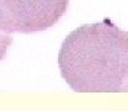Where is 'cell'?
<instances>
[{
	"label": "cell",
	"mask_w": 128,
	"mask_h": 111,
	"mask_svg": "<svg viewBox=\"0 0 128 111\" xmlns=\"http://www.w3.org/2000/svg\"><path fill=\"white\" fill-rule=\"evenodd\" d=\"M61 77L76 93H128V31L110 19L86 24L63 40L57 58Z\"/></svg>",
	"instance_id": "1"
},
{
	"label": "cell",
	"mask_w": 128,
	"mask_h": 111,
	"mask_svg": "<svg viewBox=\"0 0 128 111\" xmlns=\"http://www.w3.org/2000/svg\"><path fill=\"white\" fill-rule=\"evenodd\" d=\"M70 0H0V32L32 33L52 27Z\"/></svg>",
	"instance_id": "2"
},
{
	"label": "cell",
	"mask_w": 128,
	"mask_h": 111,
	"mask_svg": "<svg viewBox=\"0 0 128 111\" xmlns=\"http://www.w3.org/2000/svg\"><path fill=\"white\" fill-rule=\"evenodd\" d=\"M12 36L5 32H0V61L6 57L8 53V48L12 44Z\"/></svg>",
	"instance_id": "3"
}]
</instances>
